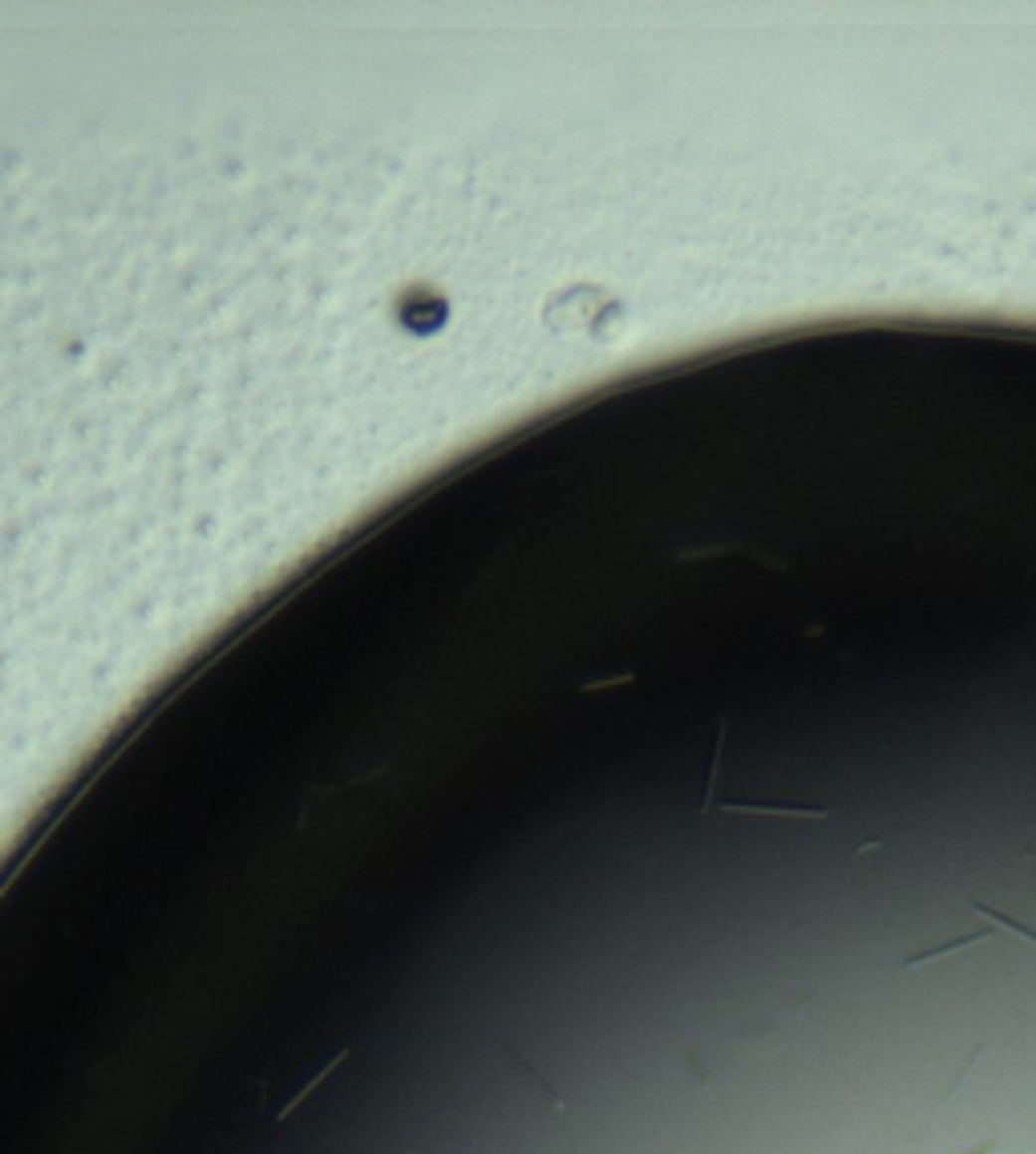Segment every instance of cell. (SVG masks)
Returning <instances> with one entry per match:
<instances>
[{
  "mask_svg": "<svg viewBox=\"0 0 1036 1154\" xmlns=\"http://www.w3.org/2000/svg\"><path fill=\"white\" fill-rule=\"evenodd\" d=\"M976 911L988 920V924H996V932H1012V936H1020L1024 944H1032L1036 948V928H1024L1020 920H1012V916H1004L1000 907H988V903H976Z\"/></svg>",
  "mask_w": 1036,
  "mask_h": 1154,
  "instance_id": "cell-3",
  "label": "cell"
},
{
  "mask_svg": "<svg viewBox=\"0 0 1036 1154\" xmlns=\"http://www.w3.org/2000/svg\"><path fill=\"white\" fill-rule=\"evenodd\" d=\"M996 1150H1000V1146H996V1142L988 1138V1142H980V1146H971V1150H959V1154H996Z\"/></svg>",
  "mask_w": 1036,
  "mask_h": 1154,
  "instance_id": "cell-4",
  "label": "cell"
},
{
  "mask_svg": "<svg viewBox=\"0 0 1036 1154\" xmlns=\"http://www.w3.org/2000/svg\"><path fill=\"white\" fill-rule=\"evenodd\" d=\"M348 1057V1041H324V1045H316L309 1057H300V1061H292L288 1069H280L276 1077H268L264 1085H260V1102H256V1110H260V1118L264 1122H284L300 1102H309V1093L332 1073V1069H340V1061Z\"/></svg>",
  "mask_w": 1036,
  "mask_h": 1154,
  "instance_id": "cell-1",
  "label": "cell"
},
{
  "mask_svg": "<svg viewBox=\"0 0 1036 1154\" xmlns=\"http://www.w3.org/2000/svg\"><path fill=\"white\" fill-rule=\"evenodd\" d=\"M713 810H728V814H769V818H814V822H826L830 810L818 807V803H794V799H717Z\"/></svg>",
  "mask_w": 1036,
  "mask_h": 1154,
  "instance_id": "cell-2",
  "label": "cell"
}]
</instances>
